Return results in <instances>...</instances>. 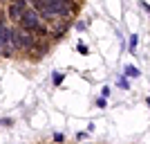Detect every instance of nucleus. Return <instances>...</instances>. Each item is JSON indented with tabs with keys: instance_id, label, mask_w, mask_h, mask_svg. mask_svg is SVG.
<instances>
[{
	"instance_id": "423d86ee",
	"label": "nucleus",
	"mask_w": 150,
	"mask_h": 144,
	"mask_svg": "<svg viewBox=\"0 0 150 144\" xmlns=\"http://www.w3.org/2000/svg\"><path fill=\"white\" fill-rule=\"evenodd\" d=\"M137 43H139V38H137V34H132V36H130V50H132V52L137 50Z\"/></svg>"
},
{
	"instance_id": "0eeeda50",
	"label": "nucleus",
	"mask_w": 150,
	"mask_h": 144,
	"mask_svg": "<svg viewBox=\"0 0 150 144\" xmlns=\"http://www.w3.org/2000/svg\"><path fill=\"white\" fill-rule=\"evenodd\" d=\"M79 52H81V54H88V45H81V43H79Z\"/></svg>"
},
{
	"instance_id": "f257e3e1",
	"label": "nucleus",
	"mask_w": 150,
	"mask_h": 144,
	"mask_svg": "<svg viewBox=\"0 0 150 144\" xmlns=\"http://www.w3.org/2000/svg\"><path fill=\"white\" fill-rule=\"evenodd\" d=\"M43 16L52 18V16H69L74 11V2L72 0H43Z\"/></svg>"
},
{
	"instance_id": "39448f33",
	"label": "nucleus",
	"mask_w": 150,
	"mask_h": 144,
	"mask_svg": "<svg viewBox=\"0 0 150 144\" xmlns=\"http://www.w3.org/2000/svg\"><path fill=\"white\" fill-rule=\"evenodd\" d=\"M139 75H141V72H139L134 65H128V68H125V77H132V79H137Z\"/></svg>"
},
{
	"instance_id": "f03ea898",
	"label": "nucleus",
	"mask_w": 150,
	"mask_h": 144,
	"mask_svg": "<svg viewBox=\"0 0 150 144\" xmlns=\"http://www.w3.org/2000/svg\"><path fill=\"white\" fill-rule=\"evenodd\" d=\"M20 27H25V29H29V32H34L38 25H40V20H38V11L36 9H25V14L20 16Z\"/></svg>"
},
{
	"instance_id": "20e7f679",
	"label": "nucleus",
	"mask_w": 150,
	"mask_h": 144,
	"mask_svg": "<svg viewBox=\"0 0 150 144\" xmlns=\"http://www.w3.org/2000/svg\"><path fill=\"white\" fill-rule=\"evenodd\" d=\"M27 9V0H11L9 2V18L11 20H20V16Z\"/></svg>"
},
{
	"instance_id": "7ed1b4c3",
	"label": "nucleus",
	"mask_w": 150,
	"mask_h": 144,
	"mask_svg": "<svg viewBox=\"0 0 150 144\" xmlns=\"http://www.w3.org/2000/svg\"><path fill=\"white\" fill-rule=\"evenodd\" d=\"M13 38H16V45H18V47H31V45H34V36H31V32L25 29V27H20L18 32H13Z\"/></svg>"
},
{
	"instance_id": "6e6552de",
	"label": "nucleus",
	"mask_w": 150,
	"mask_h": 144,
	"mask_svg": "<svg viewBox=\"0 0 150 144\" xmlns=\"http://www.w3.org/2000/svg\"><path fill=\"white\" fill-rule=\"evenodd\" d=\"M2 2H9V0H2Z\"/></svg>"
}]
</instances>
